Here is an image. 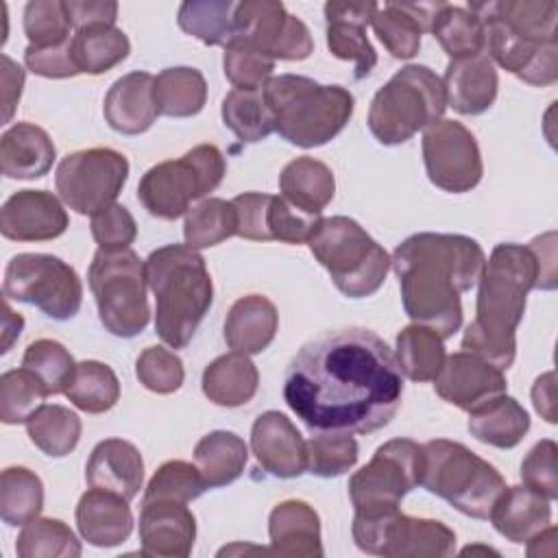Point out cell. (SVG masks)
<instances>
[{"label":"cell","instance_id":"cell-1","mask_svg":"<svg viewBox=\"0 0 558 558\" xmlns=\"http://www.w3.org/2000/svg\"><path fill=\"white\" fill-rule=\"evenodd\" d=\"M401 397L395 353L364 327L327 331L303 344L283 375V399L312 432H377L395 418Z\"/></svg>","mask_w":558,"mask_h":558},{"label":"cell","instance_id":"cell-2","mask_svg":"<svg viewBox=\"0 0 558 558\" xmlns=\"http://www.w3.org/2000/svg\"><path fill=\"white\" fill-rule=\"evenodd\" d=\"M486 264L477 240L460 233H414L392 253L405 314L442 340L462 325V292L477 286Z\"/></svg>","mask_w":558,"mask_h":558},{"label":"cell","instance_id":"cell-3","mask_svg":"<svg viewBox=\"0 0 558 558\" xmlns=\"http://www.w3.org/2000/svg\"><path fill=\"white\" fill-rule=\"evenodd\" d=\"M536 279L538 266L530 246L497 244L477 281L475 318L462 336V351L508 371L517 355V327Z\"/></svg>","mask_w":558,"mask_h":558},{"label":"cell","instance_id":"cell-4","mask_svg":"<svg viewBox=\"0 0 558 558\" xmlns=\"http://www.w3.org/2000/svg\"><path fill=\"white\" fill-rule=\"evenodd\" d=\"M484 24V52L527 85L558 78V4L554 0H499L466 7Z\"/></svg>","mask_w":558,"mask_h":558},{"label":"cell","instance_id":"cell-5","mask_svg":"<svg viewBox=\"0 0 558 558\" xmlns=\"http://www.w3.org/2000/svg\"><path fill=\"white\" fill-rule=\"evenodd\" d=\"M144 264L155 296V331L168 347L185 349L214 301L205 259L187 244H166Z\"/></svg>","mask_w":558,"mask_h":558},{"label":"cell","instance_id":"cell-6","mask_svg":"<svg viewBox=\"0 0 558 558\" xmlns=\"http://www.w3.org/2000/svg\"><path fill=\"white\" fill-rule=\"evenodd\" d=\"M275 131L299 148L331 142L351 120L355 100L342 85H320L301 74L270 76L264 85Z\"/></svg>","mask_w":558,"mask_h":558},{"label":"cell","instance_id":"cell-7","mask_svg":"<svg viewBox=\"0 0 558 558\" xmlns=\"http://www.w3.org/2000/svg\"><path fill=\"white\" fill-rule=\"evenodd\" d=\"M418 486L471 519H488L506 480L462 442L436 438L421 445Z\"/></svg>","mask_w":558,"mask_h":558},{"label":"cell","instance_id":"cell-8","mask_svg":"<svg viewBox=\"0 0 558 558\" xmlns=\"http://www.w3.org/2000/svg\"><path fill=\"white\" fill-rule=\"evenodd\" d=\"M447 109L442 78L427 65L410 63L379 87L368 107V129L384 146L412 140Z\"/></svg>","mask_w":558,"mask_h":558},{"label":"cell","instance_id":"cell-9","mask_svg":"<svg viewBox=\"0 0 558 558\" xmlns=\"http://www.w3.org/2000/svg\"><path fill=\"white\" fill-rule=\"evenodd\" d=\"M316 262L349 299L375 294L390 270V255L353 218H323L307 240Z\"/></svg>","mask_w":558,"mask_h":558},{"label":"cell","instance_id":"cell-10","mask_svg":"<svg viewBox=\"0 0 558 558\" xmlns=\"http://www.w3.org/2000/svg\"><path fill=\"white\" fill-rule=\"evenodd\" d=\"M102 327L116 338L140 336L148 320L146 264L131 248H98L87 270Z\"/></svg>","mask_w":558,"mask_h":558},{"label":"cell","instance_id":"cell-11","mask_svg":"<svg viewBox=\"0 0 558 558\" xmlns=\"http://www.w3.org/2000/svg\"><path fill=\"white\" fill-rule=\"evenodd\" d=\"M225 172V155L214 144H198L179 159L148 168L140 179L137 198L150 216L174 220L187 214L192 201L214 192Z\"/></svg>","mask_w":558,"mask_h":558},{"label":"cell","instance_id":"cell-12","mask_svg":"<svg viewBox=\"0 0 558 558\" xmlns=\"http://www.w3.org/2000/svg\"><path fill=\"white\" fill-rule=\"evenodd\" d=\"M355 545L384 558H445L456 551V532L442 521L408 517L399 508L355 512Z\"/></svg>","mask_w":558,"mask_h":558},{"label":"cell","instance_id":"cell-13","mask_svg":"<svg viewBox=\"0 0 558 558\" xmlns=\"http://www.w3.org/2000/svg\"><path fill=\"white\" fill-rule=\"evenodd\" d=\"M7 299L35 305L48 318L70 320L83 303V283L76 270L57 255L17 253L4 268Z\"/></svg>","mask_w":558,"mask_h":558},{"label":"cell","instance_id":"cell-14","mask_svg":"<svg viewBox=\"0 0 558 558\" xmlns=\"http://www.w3.org/2000/svg\"><path fill=\"white\" fill-rule=\"evenodd\" d=\"M129 179V159L113 148H85L65 155L54 172L61 201L81 216H96L116 203Z\"/></svg>","mask_w":558,"mask_h":558},{"label":"cell","instance_id":"cell-15","mask_svg":"<svg viewBox=\"0 0 558 558\" xmlns=\"http://www.w3.org/2000/svg\"><path fill=\"white\" fill-rule=\"evenodd\" d=\"M421 445L392 438L377 447L373 458L351 475L349 497L355 512L399 508L401 499L418 486Z\"/></svg>","mask_w":558,"mask_h":558},{"label":"cell","instance_id":"cell-16","mask_svg":"<svg viewBox=\"0 0 558 558\" xmlns=\"http://www.w3.org/2000/svg\"><path fill=\"white\" fill-rule=\"evenodd\" d=\"M421 146L427 179L442 192L464 194L482 181V153L462 122L440 118L425 129Z\"/></svg>","mask_w":558,"mask_h":558},{"label":"cell","instance_id":"cell-17","mask_svg":"<svg viewBox=\"0 0 558 558\" xmlns=\"http://www.w3.org/2000/svg\"><path fill=\"white\" fill-rule=\"evenodd\" d=\"M235 39L255 46L272 61H301L314 50L310 28L277 0L238 2Z\"/></svg>","mask_w":558,"mask_h":558},{"label":"cell","instance_id":"cell-18","mask_svg":"<svg viewBox=\"0 0 558 558\" xmlns=\"http://www.w3.org/2000/svg\"><path fill=\"white\" fill-rule=\"evenodd\" d=\"M238 214V233L244 240L255 242H286L303 244L312 238L318 222L316 214H305L290 205L283 196H272L264 192H244L233 201Z\"/></svg>","mask_w":558,"mask_h":558},{"label":"cell","instance_id":"cell-19","mask_svg":"<svg viewBox=\"0 0 558 558\" xmlns=\"http://www.w3.org/2000/svg\"><path fill=\"white\" fill-rule=\"evenodd\" d=\"M508 381L504 371L469 351L447 355L442 368L434 377L436 395L464 412L482 408L490 399L504 395Z\"/></svg>","mask_w":558,"mask_h":558},{"label":"cell","instance_id":"cell-20","mask_svg":"<svg viewBox=\"0 0 558 558\" xmlns=\"http://www.w3.org/2000/svg\"><path fill=\"white\" fill-rule=\"evenodd\" d=\"M70 225L61 201L46 190H17L0 209V233L13 242H46Z\"/></svg>","mask_w":558,"mask_h":558},{"label":"cell","instance_id":"cell-21","mask_svg":"<svg viewBox=\"0 0 558 558\" xmlns=\"http://www.w3.org/2000/svg\"><path fill=\"white\" fill-rule=\"evenodd\" d=\"M196 541V519L181 501H142L140 545L150 558H185Z\"/></svg>","mask_w":558,"mask_h":558},{"label":"cell","instance_id":"cell-22","mask_svg":"<svg viewBox=\"0 0 558 558\" xmlns=\"http://www.w3.org/2000/svg\"><path fill=\"white\" fill-rule=\"evenodd\" d=\"M377 9V2H327V48L336 59L353 61V76L366 78L377 65V52L366 37V26Z\"/></svg>","mask_w":558,"mask_h":558},{"label":"cell","instance_id":"cell-23","mask_svg":"<svg viewBox=\"0 0 558 558\" xmlns=\"http://www.w3.org/2000/svg\"><path fill=\"white\" fill-rule=\"evenodd\" d=\"M257 464L272 477L292 480L305 473V440L296 425L277 410L262 412L251 427Z\"/></svg>","mask_w":558,"mask_h":558},{"label":"cell","instance_id":"cell-24","mask_svg":"<svg viewBox=\"0 0 558 558\" xmlns=\"http://www.w3.org/2000/svg\"><path fill=\"white\" fill-rule=\"evenodd\" d=\"M85 480L92 488H102L135 499L144 484V460L140 449L122 438L100 440L87 460Z\"/></svg>","mask_w":558,"mask_h":558},{"label":"cell","instance_id":"cell-25","mask_svg":"<svg viewBox=\"0 0 558 558\" xmlns=\"http://www.w3.org/2000/svg\"><path fill=\"white\" fill-rule=\"evenodd\" d=\"M442 85L447 105L453 107V111L462 116H480L493 107L499 76L490 57L480 52L464 59H449Z\"/></svg>","mask_w":558,"mask_h":558},{"label":"cell","instance_id":"cell-26","mask_svg":"<svg viewBox=\"0 0 558 558\" xmlns=\"http://www.w3.org/2000/svg\"><path fill=\"white\" fill-rule=\"evenodd\" d=\"M442 2H386L377 4L371 26L395 59H412L421 48V35L429 33Z\"/></svg>","mask_w":558,"mask_h":558},{"label":"cell","instance_id":"cell-27","mask_svg":"<svg viewBox=\"0 0 558 558\" xmlns=\"http://www.w3.org/2000/svg\"><path fill=\"white\" fill-rule=\"evenodd\" d=\"M155 76L148 72H129L120 76L105 94L102 113L107 124L122 135L148 131L159 116L155 105Z\"/></svg>","mask_w":558,"mask_h":558},{"label":"cell","instance_id":"cell-28","mask_svg":"<svg viewBox=\"0 0 558 558\" xmlns=\"http://www.w3.org/2000/svg\"><path fill=\"white\" fill-rule=\"evenodd\" d=\"M76 527L94 547L122 545L133 532V512L129 501L116 493L92 488L76 504Z\"/></svg>","mask_w":558,"mask_h":558},{"label":"cell","instance_id":"cell-29","mask_svg":"<svg viewBox=\"0 0 558 558\" xmlns=\"http://www.w3.org/2000/svg\"><path fill=\"white\" fill-rule=\"evenodd\" d=\"M270 554L290 558H320V519L318 512L301 499H286L268 517Z\"/></svg>","mask_w":558,"mask_h":558},{"label":"cell","instance_id":"cell-30","mask_svg":"<svg viewBox=\"0 0 558 558\" xmlns=\"http://www.w3.org/2000/svg\"><path fill=\"white\" fill-rule=\"evenodd\" d=\"M54 159V142L33 122H15L0 137V172L7 179H39Z\"/></svg>","mask_w":558,"mask_h":558},{"label":"cell","instance_id":"cell-31","mask_svg":"<svg viewBox=\"0 0 558 558\" xmlns=\"http://www.w3.org/2000/svg\"><path fill=\"white\" fill-rule=\"evenodd\" d=\"M279 329V314L264 294L240 296L225 318V342L231 351L257 355L270 347Z\"/></svg>","mask_w":558,"mask_h":558},{"label":"cell","instance_id":"cell-32","mask_svg":"<svg viewBox=\"0 0 558 558\" xmlns=\"http://www.w3.org/2000/svg\"><path fill=\"white\" fill-rule=\"evenodd\" d=\"M551 501L525 484L506 486L493 506L490 521L495 530L510 543H527L547 525H551Z\"/></svg>","mask_w":558,"mask_h":558},{"label":"cell","instance_id":"cell-33","mask_svg":"<svg viewBox=\"0 0 558 558\" xmlns=\"http://www.w3.org/2000/svg\"><path fill=\"white\" fill-rule=\"evenodd\" d=\"M203 395L220 408H240L246 405L259 386V373L253 360L244 353L231 351L203 371Z\"/></svg>","mask_w":558,"mask_h":558},{"label":"cell","instance_id":"cell-34","mask_svg":"<svg viewBox=\"0 0 558 558\" xmlns=\"http://www.w3.org/2000/svg\"><path fill=\"white\" fill-rule=\"evenodd\" d=\"M279 192L296 209L320 216L336 194V179L327 163L314 157H296L283 166Z\"/></svg>","mask_w":558,"mask_h":558},{"label":"cell","instance_id":"cell-35","mask_svg":"<svg viewBox=\"0 0 558 558\" xmlns=\"http://www.w3.org/2000/svg\"><path fill=\"white\" fill-rule=\"evenodd\" d=\"M469 432L475 440L497 447H517L530 429V416L525 408L506 392L490 399L482 408L469 412Z\"/></svg>","mask_w":558,"mask_h":558},{"label":"cell","instance_id":"cell-36","mask_svg":"<svg viewBox=\"0 0 558 558\" xmlns=\"http://www.w3.org/2000/svg\"><path fill=\"white\" fill-rule=\"evenodd\" d=\"M246 442L227 429L205 434L194 447V462L209 488H220L235 482L246 466Z\"/></svg>","mask_w":558,"mask_h":558},{"label":"cell","instance_id":"cell-37","mask_svg":"<svg viewBox=\"0 0 558 558\" xmlns=\"http://www.w3.org/2000/svg\"><path fill=\"white\" fill-rule=\"evenodd\" d=\"M153 94L159 116L192 118L207 102V81L196 68H166L155 76Z\"/></svg>","mask_w":558,"mask_h":558},{"label":"cell","instance_id":"cell-38","mask_svg":"<svg viewBox=\"0 0 558 558\" xmlns=\"http://www.w3.org/2000/svg\"><path fill=\"white\" fill-rule=\"evenodd\" d=\"M131 52V41L116 26H85L72 35V59L78 74H105L122 63Z\"/></svg>","mask_w":558,"mask_h":558},{"label":"cell","instance_id":"cell-39","mask_svg":"<svg viewBox=\"0 0 558 558\" xmlns=\"http://www.w3.org/2000/svg\"><path fill=\"white\" fill-rule=\"evenodd\" d=\"M233 0H187L179 7V28L205 46H229L235 39Z\"/></svg>","mask_w":558,"mask_h":558},{"label":"cell","instance_id":"cell-40","mask_svg":"<svg viewBox=\"0 0 558 558\" xmlns=\"http://www.w3.org/2000/svg\"><path fill=\"white\" fill-rule=\"evenodd\" d=\"M397 362L401 373L412 381H434L442 362L445 340L429 327L408 325L397 333Z\"/></svg>","mask_w":558,"mask_h":558},{"label":"cell","instance_id":"cell-41","mask_svg":"<svg viewBox=\"0 0 558 558\" xmlns=\"http://www.w3.org/2000/svg\"><path fill=\"white\" fill-rule=\"evenodd\" d=\"M31 442L50 458H63L72 453L81 440V418L65 405H41L26 423Z\"/></svg>","mask_w":558,"mask_h":558},{"label":"cell","instance_id":"cell-42","mask_svg":"<svg viewBox=\"0 0 558 558\" xmlns=\"http://www.w3.org/2000/svg\"><path fill=\"white\" fill-rule=\"evenodd\" d=\"M222 122L240 142L266 140L275 131V116L266 102L264 87L231 89L222 100Z\"/></svg>","mask_w":558,"mask_h":558},{"label":"cell","instance_id":"cell-43","mask_svg":"<svg viewBox=\"0 0 558 558\" xmlns=\"http://www.w3.org/2000/svg\"><path fill=\"white\" fill-rule=\"evenodd\" d=\"M72 405L87 414L109 412L120 399V381L111 366L98 360L76 364L72 381L63 392Z\"/></svg>","mask_w":558,"mask_h":558},{"label":"cell","instance_id":"cell-44","mask_svg":"<svg viewBox=\"0 0 558 558\" xmlns=\"http://www.w3.org/2000/svg\"><path fill=\"white\" fill-rule=\"evenodd\" d=\"M429 33L438 39L449 59H464L484 52V24L466 7L442 2Z\"/></svg>","mask_w":558,"mask_h":558},{"label":"cell","instance_id":"cell-45","mask_svg":"<svg viewBox=\"0 0 558 558\" xmlns=\"http://www.w3.org/2000/svg\"><path fill=\"white\" fill-rule=\"evenodd\" d=\"M44 508V484L26 466H9L0 475V517L7 525H26Z\"/></svg>","mask_w":558,"mask_h":558},{"label":"cell","instance_id":"cell-46","mask_svg":"<svg viewBox=\"0 0 558 558\" xmlns=\"http://www.w3.org/2000/svg\"><path fill=\"white\" fill-rule=\"evenodd\" d=\"M83 551L81 541L68 523L52 517H35L15 541L20 558H78Z\"/></svg>","mask_w":558,"mask_h":558},{"label":"cell","instance_id":"cell-47","mask_svg":"<svg viewBox=\"0 0 558 558\" xmlns=\"http://www.w3.org/2000/svg\"><path fill=\"white\" fill-rule=\"evenodd\" d=\"M238 233V214L231 201L203 198L190 207L183 222V238L190 248H209Z\"/></svg>","mask_w":558,"mask_h":558},{"label":"cell","instance_id":"cell-48","mask_svg":"<svg viewBox=\"0 0 558 558\" xmlns=\"http://www.w3.org/2000/svg\"><path fill=\"white\" fill-rule=\"evenodd\" d=\"M48 397V390L28 368H11L0 377V421L4 425L26 423Z\"/></svg>","mask_w":558,"mask_h":558},{"label":"cell","instance_id":"cell-49","mask_svg":"<svg viewBox=\"0 0 558 558\" xmlns=\"http://www.w3.org/2000/svg\"><path fill=\"white\" fill-rule=\"evenodd\" d=\"M22 366L37 375L48 395L65 392L76 371L72 353L61 342L50 338H39L31 342L22 355Z\"/></svg>","mask_w":558,"mask_h":558},{"label":"cell","instance_id":"cell-50","mask_svg":"<svg viewBox=\"0 0 558 558\" xmlns=\"http://www.w3.org/2000/svg\"><path fill=\"white\" fill-rule=\"evenodd\" d=\"M357 440L340 432H320L305 440V471L316 477H338L355 466Z\"/></svg>","mask_w":558,"mask_h":558},{"label":"cell","instance_id":"cell-51","mask_svg":"<svg viewBox=\"0 0 558 558\" xmlns=\"http://www.w3.org/2000/svg\"><path fill=\"white\" fill-rule=\"evenodd\" d=\"M207 488L209 486L205 484L196 464H190L185 460H168L150 477L142 501L166 499L190 504L198 499Z\"/></svg>","mask_w":558,"mask_h":558},{"label":"cell","instance_id":"cell-52","mask_svg":"<svg viewBox=\"0 0 558 558\" xmlns=\"http://www.w3.org/2000/svg\"><path fill=\"white\" fill-rule=\"evenodd\" d=\"M72 17L63 0H31L24 7V33L31 46H57L72 35Z\"/></svg>","mask_w":558,"mask_h":558},{"label":"cell","instance_id":"cell-53","mask_svg":"<svg viewBox=\"0 0 558 558\" xmlns=\"http://www.w3.org/2000/svg\"><path fill=\"white\" fill-rule=\"evenodd\" d=\"M222 70L233 89H259L272 76L275 61L246 41H231L225 48Z\"/></svg>","mask_w":558,"mask_h":558},{"label":"cell","instance_id":"cell-54","mask_svg":"<svg viewBox=\"0 0 558 558\" xmlns=\"http://www.w3.org/2000/svg\"><path fill=\"white\" fill-rule=\"evenodd\" d=\"M135 375L146 390L157 395L177 392L185 379L181 357L163 347H146L135 360Z\"/></svg>","mask_w":558,"mask_h":558},{"label":"cell","instance_id":"cell-55","mask_svg":"<svg viewBox=\"0 0 558 558\" xmlns=\"http://www.w3.org/2000/svg\"><path fill=\"white\" fill-rule=\"evenodd\" d=\"M558 447L551 438L538 440L521 462V480L532 490L541 493L549 501L558 497V473H556Z\"/></svg>","mask_w":558,"mask_h":558},{"label":"cell","instance_id":"cell-56","mask_svg":"<svg viewBox=\"0 0 558 558\" xmlns=\"http://www.w3.org/2000/svg\"><path fill=\"white\" fill-rule=\"evenodd\" d=\"M92 235L98 244V248L107 251H120L129 248L133 240L137 238V225L131 211L124 205H109L107 209L92 216Z\"/></svg>","mask_w":558,"mask_h":558},{"label":"cell","instance_id":"cell-57","mask_svg":"<svg viewBox=\"0 0 558 558\" xmlns=\"http://www.w3.org/2000/svg\"><path fill=\"white\" fill-rule=\"evenodd\" d=\"M24 63L31 72L44 78H70L76 76L78 70L72 59V37L57 46H26Z\"/></svg>","mask_w":558,"mask_h":558},{"label":"cell","instance_id":"cell-58","mask_svg":"<svg viewBox=\"0 0 558 558\" xmlns=\"http://www.w3.org/2000/svg\"><path fill=\"white\" fill-rule=\"evenodd\" d=\"M68 11L74 24V31L85 26H116L118 20V2L102 0H70Z\"/></svg>","mask_w":558,"mask_h":558},{"label":"cell","instance_id":"cell-59","mask_svg":"<svg viewBox=\"0 0 558 558\" xmlns=\"http://www.w3.org/2000/svg\"><path fill=\"white\" fill-rule=\"evenodd\" d=\"M0 81H2V124L11 122L13 111L20 102L22 96V87H24V70L9 57L2 54L0 57Z\"/></svg>","mask_w":558,"mask_h":558},{"label":"cell","instance_id":"cell-60","mask_svg":"<svg viewBox=\"0 0 558 558\" xmlns=\"http://www.w3.org/2000/svg\"><path fill=\"white\" fill-rule=\"evenodd\" d=\"M527 246L532 248L538 266L536 288L554 290L556 288V233L549 231L545 235H538Z\"/></svg>","mask_w":558,"mask_h":558},{"label":"cell","instance_id":"cell-61","mask_svg":"<svg viewBox=\"0 0 558 558\" xmlns=\"http://www.w3.org/2000/svg\"><path fill=\"white\" fill-rule=\"evenodd\" d=\"M532 403H534V410L547 423H556V375L551 371L536 377L532 386Z\"/></svg>","mask_w":558,"mask_h":558},{"label":"cell","instance_id":"cell-62","mask_svg":"<svg viewBox=\"0 0 558 558\" xmlns=\"http://www.w3.org/2000/svg\"><path fill=\"white\" fill-rule=\"evenodd\" d=\"M2 312H4V314H2V349H0V351L7 353V351L13 347V342L20 338V333H22V329H24V318L11 310L7 296H4Z\"/></svg>","mask_w":558,"mask_h":558}]
</instances>
